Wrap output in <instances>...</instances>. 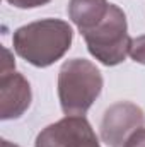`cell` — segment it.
Listing matches in <instances>:
<instances>
[{"label":"cell","instance_id":"cell-1","mask_svg":"<svg viewBox=\"0 0 145 147\" xmlns=\"http://www.w3.org/2000/svg\"><path fill=\"white\" fill-rule=\"evenodd\" d=\"M72 26L62 19H41L15 29L12 45L28 63L44 69L60 60L72 46Z\"/></svg>","mask_w":145,"mask_h":147},{"label":"cell","instance_id":"cell-2","mask_svg":"<svg viewBox=\"0 0 145 147\" xmlns=\"http://www.w3.org/2000/svg\"><path fill=\"white\" fill-rule=\"evenodd\" d=\"M103 74L85 58L67 60L58 72V99L67 116H84L103 91Z\"/></svg>","mask_w":145,"mask_h":147},{"label":"cell","instance_id":"cell-3","mask_svg":"<svg viewBox=\"0 0 145 147\" xmlns=\"http://www.w3.org/2000/svg\"><path fill=\"white\" fill-rule=\"evenodd\" d=\"M82 36L89 53L106 67L121 63L130 55L132 38L128 34L126 16L116 3H111L106 17Z\"/></svg>","mask_w":145,"mask_h":147},{"label":"cell","instance_id":"cell-4","mask_svg":"<svg viewBox=\"0 0 145 147\" xmlns=\"http://www.w3.org/2000/svg\"><path fill=\"white\" fill-rule=\"evenodd\" d=\"M34 147H101V144L85 116H65L43 128Z\"/></svg>","mask_w":145,"mask_h":147},{"label":"cell","instance_id":"cell-5","mask_svg":"<svg viewBox=\"0 0 145 147\" xmlns=\"http://www.w3.org/2000/svg\"><path fill=\"white\" fill-rule=\"evenodd\" d=\"M145 125V113L132 101H118L104 111L101 139L108 147H123L126 140Z\"/></svg>","mask_w":145,"mask_h":147},{"label":"cell","instance_id":"cell-6","mask_svg":"<svg viewBox=\"0 0 145 147\" xmlns=\"http://www.w3.org/2000/svg\"><path fill=\"white\" fill-rule=\"evenodd\" d=\"M33 92L28 79L15 70H2L0 75V118H21L31 106Z\"/></svg>","mask_w":145,"mask_h":147},{"label":"cell","instance_id":"cell-7","mask_svg":"<svg viewBox=\"0 0 145 147\" xmlns=\"http://www.w3.org/2000/svg\"><path fill=\"white\" fill-rule=\"evenodd\" d=\"M108 0H70L68 2V17L79 28L80 34L96 28L108 14Z\"/></svg>","mask_w":145,"mask_h":147},{"label":"cell","instance_id":"cell-8","mask_svg":"<svg viewBox=\"0 0 145 147\" xmlns=\"http://www.w3.org/2000/svg\"><path fill=\"white\" fill-rule=\"evenodd\" d=\"M130 57H132V60H133V62L145 65V34L132 39Z\"/></svg>","mask_w":145,"mask_h":147},{"label":"cell","instance_id":"cell-9","mask_svg":"<svg viewBox=\"0 0 145 147\" xmlns=\"http://www.w3.org/2000/svg\"><path fill=\"white\" fill-rule=\"evenodd\" d=\"M7 2L17 9H36V7H43L50 3L51 0H7Z\"/></svg>","mask_w":145,"mask_h":147},{"label":"cell","instance_id":"cell-10","mask_svg":"<svg viewBox=\"0 0 145 147\" xmlns=\"http://www.w3.org/2000/svg\"><path fill=\"white\" fill-rule=\"evenodd\" d=\"M123 147H145V128H140L137 130Z\"/></svg>","mask_w":145,"mask_h":147},{"label":"cell","instance_id":"cell-11","mask_svg":"<svg viewBox=\"0 0 145 147\" xmlns=\"http://www.w3.org/2000/svg\"><path fill=\"white\" fill-rule=\"evenodd\" d=\"M2 147H19L17 144H12V142H9V140H2Z\"/></svg>","mask_w":145,"mask_h":147}]
</instances>
